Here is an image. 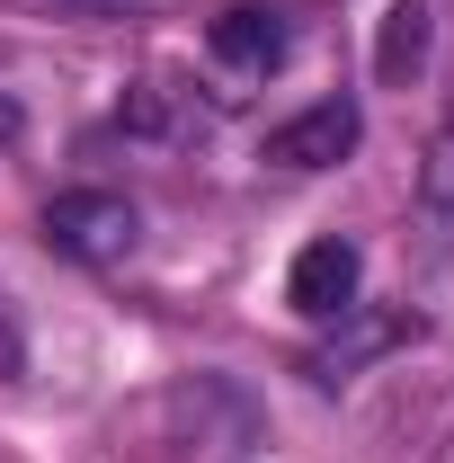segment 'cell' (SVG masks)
Listing matches in <instances>:
<instances>
[{
    "label": "cell",
    "instance_id": "ba28073f",
    "mask_svg": "<svg viewBox=\"0 0 454 463\" xmlns=\"http://www.w3.org/2000/svg\"><path fill=\"white\" fill-rule=\"evenodd\" d=\"M419 196H428L437 214H454V125L428 143V161H419Z\"/></svg>",
    "mask_w": 454,
    "mask_h": 463
},
{
    "label": "cell",
    "instance_id": "52a82bcc",
    "mask_svg": "<svg viewBox=\"0 0 454 463\" xmlns=\"http://www.w3.org/2000/svg\"><path fill=\"white\" fill-rule=\"evenodd\" d=\"M428 36H437L428 0H393V9H383V27H374V80H383V90L419 80V71H428Z\"/></svg>",
    "mask_w": 454,
    "mask_h": 463
},
{
    "label": "cell",
    "instance_id": "7a4b0ae2",
    "mask_svg": "<svg viewBox=\"0 0 454 463\" xmlns=\"http://www.w3.org/2000/svg\"><path fill=\"white\" fill-rule=\"evenodd\" d=\"M170 419H178V437H187V455H205V463H241L259 437H268L259 402H250L241 383H223V374H196V383L170 402Z\"/></svg>",
    "mask_w": 454,
    "mask_h": 463
},
{
    "label": "cell",
    "instance_id": "277c9868",
    "mask_svg": "<svg viewBox=\"0 0 454 463\" xmlns=\"http://www.w3.org/2000/svg\"><path fill=\"white\" fill-rule=\"evenodd\" d=\"M356 143H365V116H356V99H321V108L285 116L277 134L259 143V161H277V170H339Z\"/></svg>",
    "mask_w": 454,
    "mask_h": 463
},
{
    "label": "cell",
    "instance_id": "9c48e42d",
    "mask_svg": "<svg viewBox=\"0 0 454 463\" xmlns=\"http://www.w3.org/2000/svg\"><path fill=\"white\" fill-rule=\"evenodd\" d=\"M27 374V347H18V321H9V303H0V383H18Z\"/></svg>",
    "mask_w": 454,
    "mask_h": 463
},
{
    "label": "cell",
    "instance_id": "6da1fadb",
    "mask_svg": "<svg viewBox=\"0 0 454 463\" xmlns=\"http://www.w3.org/2000/svg\"><path fill=\"white\" fill-rule=\"evenodd\" d=\"M134 196H116V187H62L54 205H45V250L54 259H80V268H116L125 250H134Z\"/></svg>",
    "mask_w": 454,
    "mask_h": 463
},
{
    "label": "cell",
    "instance_id": "3957f363",
    "mask_svg": "<svg viewBox=\"0 0 454 463\" xmlns=\"http://www.w3.org/2000/svg\"><path fill=\"white\" fill-rule=\"evenodd\" d=\"M356 286H365V259H356V241H339V232L303 241L294 268H285V303L303 321H347L356 312Z\"/></svg>",
    "mask_w": 454,
    "mask_h": 463
},
{
    "label": "cell",
    "instance_id": "5b68a950",
    "mask_svg": "<svg viewBox=\"0 0 454 463\" xmlns=\"http://www.w3.org/2000/svg\"><path fill=\"white\" fill-rule=\"evenodd\" d=\"M205 54L223 62V71H277L285 62V18L277 9H223L205 27Z\"/></svg>",
    "mask_w": 454,
    "mask_h": 463
},
{
    "label": "cell",
    "instance_id": "8992f818",
    "mask_svg": "<svg viewBox=\"0 0 454 463\" xmlns=\"http://www.w3.org/2000/svg\"><path fill=\"white\" fill-rule=\"evenodd\" d=\"M401 339H419L410 312H365V303H356V312H347V339L312 347V374H321V383H347L365 356H383V347H401Z\"/></svg>",
    "mask_w": 454,
    "mask_h": 463
}]
</instances>
